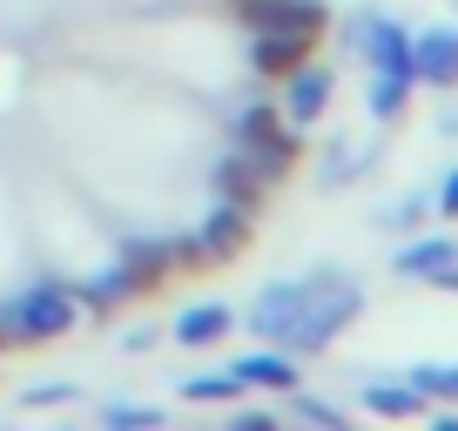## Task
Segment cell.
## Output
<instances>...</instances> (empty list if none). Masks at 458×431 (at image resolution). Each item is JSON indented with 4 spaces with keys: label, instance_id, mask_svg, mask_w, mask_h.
<instances>
[{
    "label": "cell",
    "instance_id": "cb8c5ba5",
    "mask_svg": "<svg viewBox=\"0 0 458 431\" xmlns=\"http://www.w3.org/2000/svg\"><path fill=\"white\" fill-rule=\"evenodd\" d=\"M358 169H364V162L351 156V148H344V142H337V148H330V156H324V182H330V189H337V182H351V175H358Z\"/></svg>",
    "mask_w": 458,
    "mask_h": 431
},
{
    "label": "cell",
    "instance_id": "30bf717a",
    "mask_svg": "<svg viewBox=\"0 0 458 431\" xmlns=\"http://www.w3.org/2000/svg\"><path fill=\"white\" fill-rule=\"evenodd\" d=\"M330 95H337V74L317 68V61H303V68H290V74H284V101H276V108H284L297 129H310V122L330 108Z\"/></svg>",
    "mask_w": 458,
    "mask_h": 431
},
{
    "label": "cell",
    "instance_id": "4316f807",
    "mask_svg": "<svg viewBox=\"0 0 458 431\" xmlns=\"http://www.w3.org/2000/svg\"><path fill=\"white\" fill-rule=\"evenodd\" d=\"M270 425H276L270 411H236V431H270Z\"/></svg>",
    "mask_w": 458,
    "mask_h": 431
},
{
    "label": "cell",
    "instance_id": "9a60e30c",
    "mask_svg": "<svg viewBox=\"0 0 458 431\" xmlns=\"http://www.w3.org/2000/svg\"><path fill=\"white\" fill-rule=\"evenodd\" d=\"M445 263H458V243H452V236H418V243L398 249V276H411V283H431Z\"/></svg>",
    "mask_w": 458,
    "mask_h": 431
},
{
    "label": "cell",
    "instance_id": "52a82bcc",
    "mask_svg": "<svg viewBox=\"0 0 458 431\" xmlns=\"http://www.w3.org/2000/svg\"><path fill=\"white\" fill-rule=\"evenodd\" d=\"M196 236H202V249H209V270H216V263H236L250 243H257V209H236V202L216 196V209L202 216Z\"/></svg>",
    "mask_w": 458,
    "mask_h": 431
},
{
    "label": "cell",
    "instance_id": "83f0119b",
    "mask_svg": "<svg viewBox=\"0 0 458 431\" xmlns=\"http://www.w3.org/2000/svg\"><path fill=\"white\" fill-rule=\"evenodd\" d=\"M122 351H156V324H148V331H129V337H122Z\"/></svg>",
    "mask_w": 458,
    "mask_h": 431
},
{
    "label": "cell",
    "instance_id": "3957f363",
    "mask_svg": "<svg viewBox=\"0 0 458 431\" xmlns=\"http://www.w3.org/2000/svg\"><path fill=\"white\" fill-rule=\"evenodd\" d=\"M236 148H250V156L270 169V182H284L303 162V135L276 101H243V108H236Z\"/></svg>",
    "mask_w": 458,
    "mask_h": 431
},
{
    "label": "cell",
    "instance_id": "484cf974",
    "mask_svg": "<svg viewBox=\"0 0 458 431\" xmlns=\"http://www.w3.org/2000/svg\"><path fill=\"white\" fill-rule=\"evenodd\" d=\"M438 216H458V169L445 175V189H438Z\"/></svg>",
    "mask_w": 458,
    "mask_h": 431
},
{
    "label": "cell",
    "instance_id": "7a4b0ae2",
    "mask_svg": "<svg viewBox=\"0 0 458 431\" xmlns=\"http://www.w3.org/2000/svg\"><path fill=\"white\" fill-rule=\"evenodd\" d=\"M0 324H7V344L14 351H41V344H61V337L81 324V303H74L68 283L41 276V283L14 290V297L0 303Z\"/></svg>",
    "mask_w": 458,
    "mask_h": 431
},
{
    "label": "cell",
    "instance_id": "7c38bea8",
    "mask_svg": "<svg viewBox=\"0 0 458 431\" xmlns=\"http://www.w3.org/2000/svg\"><path fill=\"white\" fill-rule=\"evenodd\" d=\"M229 371L243 377V391H297V385H303V377H297V358H290V351H276V344L236 358Z\"/></svg>",
    "mask_w": 458,
    "mask_h": 431
},
{
    "label": "cell",
    "instance_id": "d6986e66",
    "mask_svg": "<svg viewBox=\"0 0 458 431\" xmlns=\"http://www.w3.org/2000/svg\"><path fill=\"white\" fill-rule=\"evenodd\" d=\"M418 81H404V74H371V115L377 122H398L404 115V101H411Z\"/></svg>",
    "mask_w": 458,
    "mask_h": 431
},
{
    "label": "cell",
    "instance_id": "ba28073f",
    "mask_svg": "<svg viewBox=\"0 0 458 431\" xmlns=\"http://www.w3.org/2000/svg\"><path fill=\"white\" fill-rule=\"evenodd\" d=\"M229 14L243 21L250 34H263V28H310V34H324L330 28L324 0H229Z\"/></svg>",
    "mask_w": 458,
    "mask_h": 431
},
{
    "label": "cell",
    "instance_id": "f546056e",
    "mask_svg": "<svg viewBox=\"0 0 458 431\" xmlns=\"http://www.w3.org/2000/svg\"><path fill=\"white\" fill-rule=\"evenodd\" d=\"M0 351H14V344H7V324H0Z\"/></svg>",
    "mask_w": 458,
    "mask_h": 431
},
{
    "label": "cell",
    "instance_id": "4fadbf2b",
    "mask_svg": "<svg viewBox=\"0 0 458 431\" xmlns=\"http://www.w3.org/2000/svg\"><path fill=\"white\" fill-rule=\"evenodd\" d=\"M236 331V310H229V303H189L182 317H175V344L182 351H209V344H223V337Z\"/></svg>",
    "mask_w": 458,
    "mask_h": 431
},
{
    "label": "cell",
    "instance_id": "f1b7e54d",
    "mask_svg": "<svg viewBox=\"0 0 458 431\" xmlns=\"http://www.w3.org/2000/svg\"><path fill=\"white\" fill-rule=\"evenodd\" d=\"M431 283H438V290H458V263H445V270L431 276Z\"/></svg>",
    "mask_w": 458,
    "mask_h": 431
},
{
    "label": "cell",
    "instance_id": "5b68a950",
    "mask_svg": "<svg viewBox=\"0 0 458 431\" xmlns=\"http://www.w3.org/2000/svg\"><path fill=\"white\" fill-rule=\"evenodd\" d=\"M317 41L324 34H310V28H263V34H250V68L263 81H284L290 68H303L317 55Z\"/></svg>",
    "mask_w": 458,
    "mask_h": 431
},
{
    "label": "cell",
    "instance_id": "6da1fadb",
    "mask_svg": "<svg viewBox=\"0 0 458 431\" xmlns=\"http://www.w3.org/2000/svg\"><path fill=\"white\" fill-rule=\"evenodd\" d=\"M364 317V283L344 270H310V276H284V283H263L250 303V331L263 344L290 351V358H317L330 351L351 324Z\"/></svg>",
    "mask_w": 458,
    "mask_h": 431
},
{
    "label": "cell",
    "instance_id": "d4e9b609",
    "mask_svg": "<svg viewBox=\"0 0 458 431\" xmlns=\"http://www.w3.org/2000/svg\"><path fill=\"white\" fill-rule=\"evenodd\" d=\"M418 223H425V202L418 196H404L398 209H385V230H418Z\"/></svg>",
    "mask_w": 458,
    "mask_h": 431
},
{
    "label": "cell",
    "instance_id": "9c48e42d",
    "mask_svg": "<svg viewBox=\"0 0 458 431\" xmlns=\"http://www.w3.org/2000/svg\"><path fill=\"white\" fill-rule=\"evenodd\" d=\"M351 41L364 47L371 74H404V81H411V34H404L398 21H385V14H364L358 28H351Z\"/></svg>",
    "mask_w": 458,
    "mask_h": 431
},
{
    "label": "cell",
    "instance_id": "ffe728a7",
    "mask_svg": "<svg viewBox=\"0 0 458 431\" xmlns=\"http://www.w3.org/2000/svg\"><path fill=\"white\" fill-rule=\"evenodd\" d=\"M284 411L297 418V425H324V431H344V404H330V398H310V391H284Z\"/></svg>",
    "mask_w": 458,
    "mask_h": 431
},
{
    "label": "cell",
    "instance_id": "277c9868",
    "mask_svg": "<svg viewBox=\"0 0 458 431\" xmlns=\"http://www.w3.org/2000/svg\"><path fill=\"white\" fill-rule=\"evenodd\" d=\"M114 276L129 290V303H148L175 283V263H169V236H129L114 249Z\"/></svg>",
    "mask_w": 458,
    "mask_h": 431
},
{
    "label": "cell",
    "instance_id": "8fae6325",
    "mask_svg": "<svg viewBox=\"0 0 458 431\" xmlns=\"http://www.w3.org/2000/svg\"><path fill=\"white\" fill-rule=\"evenodd\" d=\"M411 81H425V88H458V28H425V34H411Z\"/></svg>",
    "mask_w": 458,
    "mask_h": 431
},
{
    "label": "cell",
    "instance_id": "44dd1931",
    "mask_svg": "<svg viewBox=\"0 0 458 431\" xmlns=\"http://www.w3.org/2000/svg\"><path fill=\"white\" fill-rule=\"evenodd\" d=\"M101 425H114V431H162V404H101Z\"/></svg>",
    "mask_w": 458,
    "mask_h": 431
},
{
    "label": "cell",
    "instance_id": "603a6c76",
    "mask_svg": "<svg viewBox=\"0 0 458 431\" xmlns=\"http://www.w3.org/2000/svg\"><path fill=\"white\" fill-rule=\"evenodd\" d=\"M21 404H28V411H47V404H74V385H28V391H21Z\"/></svg>",
    "mask_w": 458,
    "mask_h": 431
},
{
    "label": "cell",
    "instance_id": "ac0fdd59",
    "mask_svg": "<svg viewBox=\"0 0 458 431\" xmlns=\"http://www.w3.org/2000/svg\"><path fill=\"white\" fill-rule=\"evenodd\" d=\"M418 385V398L425 404H458V364H418V371H404Z\"/></svg>",
    "mask_w": 458,
    "mask_h": 431
},
{
    "label": "cell",
    "instance_id": "2e32d148",
    "mask_svg": "<svg viewBox=\"0 0 458 431\" xmlns=\"http://www.w3.org/2000/svg\"><path fill=\"white\" fill-rule=\"evenodd\" d=\"M68 290H74V303H81V317H95V324H108V317L129 303V290H122L114 270H95V276H81V283H68Z\"/></svg>",
    "mask_w": 458,
    "mask_h": 431
},
{
    "label": "cell",
    "instance_id": "8992f818",
    "mask_svg": "<svg viewBox=\"0 0 458 431\" xmlns=\"http://www.w3.org/2000/svg\"><path fill=\"white\" fill-rule=\"evenodd\" d=\"M209 182H216V196H223V202H236V209H257V216H263V202H270V189H276L270 169H263L250 148H229V156L209 169Z\"/></svg>",
    "mask_w": 458,
    "mask_h": 431
},
{
    "label": "cell",
    "instance_id": "5bb4252c",
    "mask_svg": "<svg viewBox=\"0 0 458 431\" xmlns=\"http://www.w3.org/2000/svg\"><path fill=\"white\" fill-rule=\"evenodd\" d=\"M364 411L371 418H418V411H431V404L418 398L411 377H377V385H364Z\"/></svg>",
    "mask_w": 458,
    "mask_h": 431
},
{
    "label": "cell",
    "instance_id": "e0dca14e",
    "mask_svg": "<svg viewBox=\"0 0 458 431\" xmlns=\"http://www.w3.org/2000/svg\"><path fill=\"white\" fill-rule=\"evenodd\" d=\"M175 391H182L189 404H236V398H243V377L223 364V371H196V377H182Z\"/></svg>",
    "mask_w": 458,
    "mask_h": 431
},
{
    "label": "cell",
    "instance_id": "7402d4cb",
    "mask_svg": "<svg viewBox=\"0 0 458 431\" xmlns=\"http://www.w3.org/2000/svg\"><path fill=\"white\" fill-rule=\"evenodd\" d=\"M169 263H175V276H202V270H209L202 236H196V230H189V236H169Z\"/></svg>",
    "mask_w": 458,
    "mask_h": 431
}]
</instances>
